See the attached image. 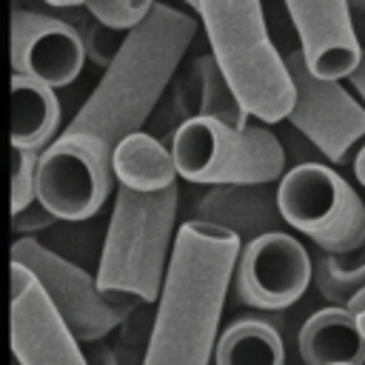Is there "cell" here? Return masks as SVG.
<instances>
[{
	"label": "cell",
	"instance_id": "4316f807",
	"mask_svg": "<svg viewBox=\"0 0 365 365\" xmlns=\"http://www.w3.org/2000/svg\"><path fill=\"white\" fill-rule=\"evenodd\" d=\"M354 177H356V182H362V188H365V143L356 148V154H354Z\"/></svg>",
	"mask_w": 365,
	"mask_h": 365
},
{
	"label": "cell",
	"instance_id": "52a82bcc",
	"mask_svg": "<svg viewBox=\"0 0 365 365\" xmlns=\"http://www.w3.org/2000/svg\"><path fill=\"white\" fill-rule=\"evenodd\" d=\"M11 259L23 262L37 277V282L43 285L46 297L51 299L54 311L60 314L66 328L80 342L108 336L128 317V311L140 302L131 294L100 291L94 274H88V268L63 259L60 254H54L34 237L14 240Z\"/></svg>",
	"mask_w": 365,
	"mask_h": 365
},
{
	"label": "cell",
	"instance_id": "d4e9b609",
	"mask_svg": "<svg viewBox=\"0 0 365 365\" xmlns=\"http://www.w3.org/2000/svg\"><path fill=\"white\" fill-rule=\"evenodd\" d=\"M80 345H86V362L88 365H117V356H114V351L106 345V342H100V339H91V342H80Z\"/></svg>",
	"mask_w": 365,
	"mask_h": 365
},
{
	"label": "cell",
	"instance_id": "277c9868",
	"mask_svg": "<svg viewBox=\"0 0 365 365\" xmlns=\"http://www.w3.org/2000/svg\"><path fill=\"white\" fill-rule=\"evenodd\" d=\"M180 208L177 182L160 191H134L117 182L114 208L97 259V288L157 302Z\"/></svg>",
	"mask_w": 365,
	"mask_h": 365
},
{
	"label": "cell",
	"instance_id": "ffe728a7",
	"mask_svg": "<svg viewBox=\"0 0 365 365\" xmlns=\"http://www.w3.org/2000/svg\"><path fill=\"white\" fill-rule=\"evenodd\" d=\"M200 114L202 117H214L222 120L228 125H248L251 114L245 111V106L240 103V97L234 94V88L228 86L225 74L220 71L217 60L208 54H202V74H200Z\"/></svg>",
	"mask_w": 365,
	"mask_h": 365
},
{
	"label": "cell",
	"instance_id": "ac0fdd59",
	"mask_svg": "<svg viewBox=\"0 0 365 365\" xmlns=\"http://www.w3.org/2000/svg\"><path fill=\"white\" fill-rule=\"evenodd\" d=\"M217 365H285V345L279 331L257 317L234 319L214 348Z\"/></svg>",
	"mask_w": 365,
	"mask_h": 365
},
{
	"label": "cell",
	"instance_id": "30bf717a",
	"mask_svg": "<svg viewBox=\"0 0 365 365\" xmlns=\"http://www.w3.org/2000/svg\"><path fill=\"white\" fill-rule=\"evenodd\" d=\"M231 282L240 302L259 311H282L308 291L311 254L285 228L265 231L240 245Z\"/></svg>",
	"mask_w": 365,
	"mask_h": 365
},
{
	"label": "cell",
	"instance_id": "9a60e30c",
	"mask_svg": "<svg viewBox=\"0 0 365 365\" xmlns=\"http://www.w3.org/2000/svg\"><path fill=\"white\" fill-rule=\"evenodd\" d=\"M297 348L305 365H365V334L345 305L311 314L299 328Z\"/></svg>",
	"mask_w": 365,
	"mask_h": 365
},
{
	"label": "cell",
	"instance_id": "f1b7e54d",
	"mask_svg": "<svg viewBox=\"0 0 365 365\" xmlns=\"http://www.w3.org/2000/svg\"><path fill=\"white\" fill-rule=\"evenodd\" d=\"M46 6H83V0H43Z\"/></svg>",
	"mask_w": 365,
	"mask_h": 365
},
{
	"label": "cell",
	"instance_id": "7a4b0ae2",
	"mask_svg": "<svg viewBox=\"0 0 365 365\" xmlns=\"http://www.w3.org/2000/svg\"><path fill=\"white\" fill-rule=\"evenodd\" d=\"M197 29L200 23L191 11L157 0L134 29L123 31L100 83L66 131L86 134L108 151L125 134L140 131L180 71Z\"/></svg>",
	"mask_w": 365,
	"mask_h": 365
},
{
	"label": "cell",
	"instance_id": "5b68a950",
	"mask_svg": "<svg viewBox=\"0 0 365 365\" xmlns=\"http://www.w3.org/2000/svg\"><path fill=\"white\" fill-rule=\"evenodd\" d=\"M177 177L194 185L277 182L285 148L265 125H228L214 117H188L171 137Z\"/></svg>",
	"mask_w": 365,
	"mask_h": 365
},
{
	"label": "cell",
	"instance_id": "8992f818",
	"mask_svg": "<svg viewBox=\"0 0 365 365\" xmlns=\"http://www.w3.org/2000/svg\"><path fill=\"white\" fill-rule=\"evenodd\" d=\"M277 202L288 228L331 254L365 242V200L325 163H297L277 180Z\"/></svg>",
	"mask_w": 365,
	"mask_h": 365
},
{
	"label": "cell",
	"instance_id": "7c38bea8",
	"mask_svg": "<svg viewBox=\"0 0 365 365\" xmlns=\"http://www.w3.org/2000/svg\"><path fill=\"white\" fill-rule=\"evenodd\" d=\"M9 51L17 74H29L51 88L74 83L86 63L83 37L66 17L20 3H14L9 17Z\"/></svg>",
	"mask_w": 365,
	"mask_h": 365
},
{
	"label": "cell",
	"instance_id": "f546056e",
	"mask_svg": "<svg viewBox=\"0 0 365 365\" xmlns=\"http://www.w3.org/2000/svg\"><path fill=\"white\" fill-rule=\"evenodd\" d=\"M356 322H359V328H362V334H365V311L356 314Z\"/></svg>",
	"mask_w": 365,
	"mask_h": 365
},
{
	"label": "cell",
	"instance_id": "44dd1931",
	"mask_svg": "<svg viewBox=\"0 0 365 365\" xmlns=\"http://www.w3.org/2000/svg\"><path fill=\"white\" fill-rule=\"evenodd\" d=\"M151 322H154V302H137L128 317L117 325V342L111 345L117 365H143L145 356V345H148V334H151Z\"/></svg>",
	"mask_w": 365,
	"mask_h": 365
},
{
	"label": "cell",
	"instance_id": "3957f363",
	"mask_svg": "<svg viewBox=\"0 0 365 365\" xmlns=\"http://www.w3.org/2000/svg\"><path fill=\"white\" fill-rule=\"evenodd\" d=\"M211 57L251 117L282 123L294 103L285 57L271 40L262 0H194Z\"/></svg>",
	"mask_w": 365,
	"mask_h": 365
},
{
	"label": "cell",
	"instance_id": "8fae6325",
	"mask_svg": "<svg viewBox=\"0 0 365 365\" xmlns=\"http://www.w3.org/2000/svg\"><path fill=\"white\" fill-rule=\"evenodd\" d=\"M9 342L17 365H88L80 339L66 328L37 277L11 259Z\"/></svg>",
	"mask_w": 365,
	"mask_h": 365
},
{
	"label": "cell",
	"instance_id": "d6986e66",
	"mask_svg": "<svg viewBox=\"0 0 365 365\" xmlns=\"http://www.w3.org/2000/svg\"><path fill=\"white\" fill-rule=\"evenodd\" d=\"M311 282L331 305H345L365 288V242L345 254L322 251L311 257Z\"/></svg>",
	"mask_w": 365,
	"mask_h": 365
},
{
	"label": "cell",
	"instance_id": "2e32d148",
	"mask_svg": "<svg viewBox=\"0 0 365 365\" xmlns=\"http://www.w3.org/2000/svg\"><path fill=\"white\" fill-rule=\"evenodd\" d=\"M60 125V100L51 86L29 77L11 74V117H9V137L14 148H34L43 151Z\"/></svg>",
	"mask_w": 365,
	"mask_h": 365
},
{
	"label": "cell",
	"instance_id": "4dcf8cb0",
	"mask_svg": "<svg viewBox=\"0 0 365 365\" xmlns=\"http://www.w3.org/2000/svg\"><path fill=\"white\" fill-rule=\"evenodd\" d=\"M14 365H17V359H14Z\"/></svg>",
	"mask_w": 365,
	"mask_h": 365
},
{
	"label": "cell",
	"instance_id": "cb8c5ba5",
	"mask_svg": "<svg viewBox=\"0 0 365 365\" xmlns=\"http://www.w3.org/2000/svg\"><path fill=\"white\" fill-rule=\"evenodd\" d=\"M57 222V217L34 197L29 205H23V208H17V211H11V228L20 234V237H31V234H40V231H46V228H51Z\"/></svg>",
	"mask_w": 365,
	"mask_h": 365
},
{
	"label": "cell",
	"instance_id": "83f0119b",
	"mask_svg": "<svg viewBox=\"0 0 365 365\" xmlns=\"http://www.w3.org/2000/svg\"><path fill=\"white\" fill-rule=\"evenodd\" d=\"M348 308L354 311V314H359V311H365V288L356 294V297H351V302H348Z\"/></svg>",
	"mask_w": 365,
	"mask_h": 365
},
{
	"label": "cell",
	"instance_id": "484cf974",
	"mask_svg": "<svg viewBox=\"0 0 365 365\" xmlns=\"http://www.w3.org/2000/svg\"><path fill=\"white\" fill-rule=\"evenodd\" d=\"M348 83H351V88H354V94L365 103V46H362V51H359V60H356V66H354V71L345 77Z\"/></svg>",
	"mask_w": 365,
	"mask_h": 365
},
{
	"label": "cell",
	"instance_id": "ba28073f",
	"mask_svg": "<svg viewBox=\"0 0 365 365\" xmlns=\"http://www.w3.org/2000/svg\"><path fill=\"white\" fill-rule=\"evenodd\" d=\"M285 57L294 103L288 111V123L334 165H342L356 154L365 143V103L351 94L342 80L317 77L299 51V46Z\"/></svg>",
	"mask_w": 365,
	"mask_h": 365
},
{
	"label": "cell",
	"instance_id": "6da1fadb",
	"mask_svg": "<svg viewBox=\"0 0 365 365\" xmlns=\"http://www.w3.org/2000/svg\"><path fill=\"white\" fill-rule=\"evenodd\" d=\"M240 245L214 222L177 228L143 365H211Z\"/></svg>",
	"mask_w": 365,
	"mask_h": 365
},
{
	"label": "cell",
	"instance_id": "7402d4cb",
	"mask_svg": "<svg viewBox=\"0 0 365 365\" xmlns=\"http://www.w3.org/2000/svg\"><path fill=\"white\" fill-rule=\"evenodd\" d=\"M157 0H83V9L114 31L134 29Z\"/></svg>",
	"mask_w": 365,
	"mask_h": 365
},
{
	"label": "cell",
	"instance_id": "4fadbf2b",
	"mask_svg": "<svg viewBox=\"0 0 365 365\" xmlns=\"http://www.w3.org/2000/svg\"><path fill=\"white\" fill-rule=\"evenodd\" d=\"M294 23L305 66L317 77L345 80L362 51L351 0H282Z\"/></svg>",
	"mask_w": 365,
	"mask_h": 365
},
{
	"label": "cell",
	"instance_id": "5bb4252c",
	"mask_svg": "<svg viewBox=\"0 0 365 365\" xmlns=\"http://www.w3.org/2000/svg\"><path fill=\"white\" fill-rule=\"evenodd\" d=\"M194 220L228 228L248 242L265 231L285 228L277 202V182H245V185H208L200 197Z\"/></svg>",
	"mask_w": 365,
	"mask_h": 365
},
{
	"label": "cell",
	"instance_id": "e0dca14e",
	"mask_svg": "<svg viewBox=\"0 0 365 365\" xmlns=\"http://www.w3.org/2000/svg\"><path fill=\"white\" fill-rule=\"evenodd\" d=\"M111 171L120 185L134 191H160L177 182L171 145L148 131H131L111 148Z\"/></svg>",
	"mask_w": 365,
	"mask_h": 365
},
{
	"label": "cell",
	"instance_id": "9c48e42d",
	"mask_svg": "<svg viewBox=\"0 0 365 365\" xmlns=\"http://www.w3.org/2000/svg\"><path fill=\"white\" fill-rule=\"evenodd\" d=\"M111 188V151L86 134L63 131L37 157L34 197L57 220H91Z\"/></svg>",
	"mask_w": 365,
	"mask_h": 365
},
{
	"label": "cell",
	"instance_id": "603a6c76",
	"mask_svg": "<svg viewBox=\"0 0 365 365\" xmlns=\"http://www.w3.org/2000/svg\"><path fill=\"white\" fill-rule=\"evenodd\" d=\"M37 157H40V151H34V148L11 145V211H17L34 200Z\"/></svg>",
	"mask_w": 365,
	"mask_h": 365
}]
</instances>
